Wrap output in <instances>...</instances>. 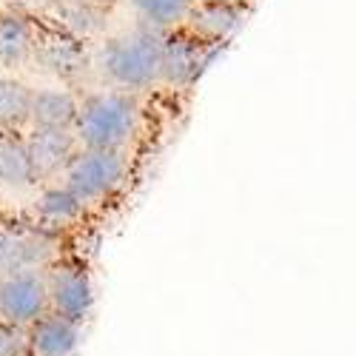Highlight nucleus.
Listing matches in <instances>:
<instances>
[{
  "label": "nucleus",
  "mask_w": 356,
  "mask_h": 356,
  "mask_svg": "<svg viewBox=\"0 0 356 356\" xmlns=\"http://www.w3.org/2000/svg\"><path fill=\"white\" fill-rule=\"evenodd\" d=\"M32 57L46 74H51L57 80H77L88 69V51H86L83 40H77L72 35L43 38L40 43H35Z\"/></svg>",
  "instance_id": "nucleus-8"
},
{
  "label": "nucleus",
  "mask_w": 356,
  "mask_h": 356,
  "mask_svg": "<svg viewBox=\"0 0 356 356\" xmlns=\"http://www.w3.org/2000/svg\"><path fill=\"white\" fill-rule=\"evenodd\" d=\"M49 285V311L74 322H86L95 311V282L83 262L60 259L46 268Z\"/></svg>",
  "instance_id": "nucleus-4"
},
{
  "label": "nucleus",
  "mask_w": 356,
  "mask_h": 356,
  "mask_svg": "<svg viewBox=\"0 0 356 356\" xmlns=\"http://www.w3.org/2000/svg\"><path fill=\"white\" fill-rule=\"evenodd\" d=\"M83 211H86V205L77 200V194L66 183L63 186H46L35 200V214L49 228L72 225L83 217Z\"/></svg>",
  "instance_id": "nucleus-14"
},
{
  "label": "nucleus",
  "mask_w": 356,
  "mask_h": 356,
  "mask_svg": "<svg viewBox=\"0 0 356 356\" xmlns=\"http://www.w3.org/2000/svg\"><path fill=\"white\" fill-rule=\"evenodd\" d=\"M129 3L140 15V20L148 29H157V32H165V29L188 20L197 6L194 0H129Z\"/></svg>",
  "instance_id": "nucleus-17"
},
{
  "label": "nucleus",
  "mask_w": 356,
  "mask_h": 356,
  "mask_svg": "<svg viewBox=\"0 0 356 356\" xmlns=\"http://www.w3.org/2000/svg\"><path fill=\"white\" fill-rule=\"evenodd\" d=\"M29 154H32L35 171L40 180L54 174H66L72 160L77 157V137L74 131H49V129H35L26 140Z\"/></svg>",
  "instance_id": "nucleus-9"
},
{
  "label": "nucleus",
  "mask_w": 356,
  "mask_h": 356,
  "mask_svg": "<svg viewBox=\"0 0 356 356\" xmlns=\"http://www.w3.org/2000/svg\"><path fill=\"white\" fill-rule=\"evenodd\" d=\"M0 356H29L26 331L0 322Z\"/></svg>",
  "instance_id": "nucleus-19"
},
{
  "label": "nucleus",
  "mask_w": 356,
  "mask_h": 356,
  "mask_svg": "<svg viewBox=\"0 0 356 356\" xmlns=\"http://www.w3.org/2000/svg\"><path fill=\"white\" fill-rule=\"evenodd\" d=\"M140 120L137 97L129 92H97L86 97L77 111L74 137L95 152H120L134 137Z\"/></svg>",
  "instance_id": "nucleus-2"
},
{
  "label": "nucleus",
  "mask_w": 356,
  "mask_h": 356,
  "mask_svg": "<svg viewBox=\"0 0 356 356\" xmlns=\"http://www.w3.org/2000/svg\"><path fill=\"white\" fill-rule=\"evenodd\" d=\"M40 180L26 140H0V186L3 188H29Z\"/></svg>",
  "instance_id": "nucleus-15"
},
{
  "label": "nucleus",
  "mask_w": 356,
  "mask_h": 356,
  "mask_svg": "<svg viewBox=\"0 0 356 356\" xmlns=\"http://www.w3.org/2000/svg\"><path fill=\"white\" fill-rule=\"evenodd\" d=\"M77 111H80V100L66 88H38L32 95L29 123L35 129H49V131H74Z\"/></svg>",
  "instance_id": "nucleus-11"
},
{
  "label": "nucleus",
  "mask_w": 356,
  "mask_h": 356,
  "mask_svg": "<svg viewBox=\"0 0 356 356\" xmlns=\"http://www.w3.org/2000/svg\"><path fill=\"white\" fill-rule=\"evenodd\" d=\"M32 54H35L32 26L20 15H3L0 17V66L17 69Z\"/></svg>",
  "instance_id": "nucleus-16"
},
{
  "label": "nucleus",
  "mask_w": 356,
  "mask_h": 356,
  "mask_svg": "<svg viewBox=\"0 0 356 356\" xmlns=\"http://www.w3.org/2000/svg\"><path fill=\"white\" fill-rule=\"evenodd\" d=\"M205 51L197 40L180 38V35H165L163 40V66H160V80L171 86H191L202 69H205Z\"/></svg>",
  "instance_id": "nucleus-10"
},
{
  "label": "nucleus",
  "mask_w": 356,
  "mask_h": 356,
  "mask_svg": "<svg viewBox=\"0 0 356 356\" xmlns=\"http://www.w3.org/2000/svg\"><path fill=\"white\" fill-rule=\"evenodd\" d=\"M163 40L157 29H131L117 38H108L100 49V72L120 92H140L160 80L163 66Z\"/></svg>",
  "instance_id": "nucleus-1"
},
{
  "label": "nucleus",
  "mask_w": 356,
  "mask_h": 356,
  "mask_svg": "<svg viewBox=\"0 0 356 356\" xmlns=\"http://www.w3.org/2000/svg\"><path fill=\"white\" fill-rule=\"evenodd\" d=\"M54 245L46 228H0V277L51 268L57 262Z\"/></svg>",
  "instance_id": "nucleus-6"
},
{
  "label": "nucleus",
  "mask_w": 356,
  "mask_h": 356,
  "mask_svg": "<svg viewBox=\"0 0 356 356\" xmlns=\"http://www.w3.org/2000/svg\"><path fill=\"white\" fill-rule=\"evenodd\" d=\"M32 88L15 77H0V126H20L32 111Z\"/></svg>",
  "instance_id": "nucleus-18"
},
{
  "label": "nucleus",
  "mask_w": 356,
  "mask_h": 356,
  "mask_svg": "<svg viewBox=\"0 0 356 356\" xmlns=\"http://www.w3.org/2000/svg\"><path fill=\"white\" fill-rule=\"evenodd\" d=\"M54 17L66 29V35L86 40V38H95L103 32L108 12L97 3V0H57Z\"/></svg>",
  "instance_id": "nucleus-12"
},
{
  "label": "nucleus",
  "mask_w": 356,
  "mask_h": 356,
  "mask_svg": "<svg viewBox=\"0 0 356 356\" xmlns=\"http://www.w3.org/2000/svg\"><path fill=\"white\" fill-rule=\"evenodd\" d=\"M129 163L123 152H95V148H83L72 165L66 168V186L77 194L83 205L100 202L111 197L117 188L126 183Z\"/></svg>",
  "instance_id": "nucleus-3"
},
{
  "label": "nucleus",
  "mask_w": 356,
  "mask_h": 356,
  "mask_svg": "<svg viewBox=\"0 0 356 356\" xmlns=\"http://www.w3.org/2000/svg\"><path fill=\"white\" fill-rule=\"evenodd\" d=\"M43 314H49L46 271H20L0 277V322L26 331Z\"/></svg>",
  "instance_id": "nucleus-5"
},
{
  "label": "nucleus",
  "mask_w": 356,
  "mask_h": 356,
  "mask_svg": "<svg viewBox=\"0 0 356 356\" xmlns=\"http://www.w3.org/2000/svg\"><path fill=\"white\" fill-rule=\"evenodd\" d=\"M188 20H191V29L202 40L220 43V40L231 38L234 29L240 26V12H236L231 0H202V3L194 6Z\"/></svg>",
  "instance_id": "nucleus-13"
},
{
  "label": "nucleus",
  "mask_w": 356,
  "mask_h": 356,
  "mask_svg": "<svg viewBox=\"0 0 356 356\" xmlns=\"http://www.w3.org/2000/svg\"><path fill=\"white\" fill-rule=\"evenodd\" d=\"M26 342L29 356H77L83 348V325L49 311L26 328Z\"/></svg>",
  "instance_id": "nucleus-7"
}]
</instances>
